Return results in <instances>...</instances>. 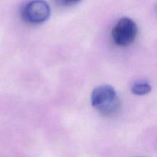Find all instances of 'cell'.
Segmentation results:
<instances>
[{
	"instance_id": "1",
	"label": "cell",
	"mask_w": 157,
	"mask_h": 157,
	"mask_svg": "<svg viewBox=\"0 0 157 157\" xmlns=\"http://www.w3.org/2000/svg\"><path fill=\"white\" fill-rule=\"evenodd\" d=\"M91 104L101 115L114 116L121 110V102L116 90L110 85L96 87L91 94Z\"/></svg>"
},
{
	"instance_id": "4",
	"label": "cell",
	"mask_w": 157,
	"mask_h": 157,
	"mask_svg": "<svg viewBox=\"0 0 157 157\" xmlns=\"http://www.w3.org/2000/svg\"><path fill=\"white\" fill-rule=\"evenodd\" d=\"M131 91L136 95H145L151 91V87L147 81H137L132 85Z\"/></svg>"
},
{
	"instance_id": "5",
	"label": "cell",
	"mask_w": 157,
	"mask_h": 157,
	"mask_svg": "<svg viewBox=\"0 0 157 157\" xmlns=\"http://www.w3.org/2000/svg\"><path fill=\"white\" fill-rule=\"evenodd\" d=\"M81 1V0H56V2L58 4L64 6H73V5L77 4V3H78Z\"/></svg>"
},
{
	"instance_id": "2",
	"label": "cell",
	"mask_w": 157,
	"mask_h": 157,
	"mask_svg": "<svg viewBox=\"0 0 157 157\" xmlns=\"http://www.w3.org/2000/svg\"><path fill=\"white\" fill-rule=\"evenodd\" d=\"M138 33V28L133 20L122 18L116 23L112 30V38L115 44L121 47H127L133 44Z\"/></svg>"
},
{
	"instance_id": "3",
	"label": "cell",
	"mask_w": 157,
	"mask_h": 157,
	"mask_svg": "<svg viewBox=\"0 0 157 157\" xmlns=\"http://www.w3.org/2000/svg\"><path fill=\"white\" fill-rule=\"evenodd\" d=\"M51 14L50 6L44 0H32L21 9V15L25 22L38 25L44 22Z\"/></svg>"
}]
</instances>
